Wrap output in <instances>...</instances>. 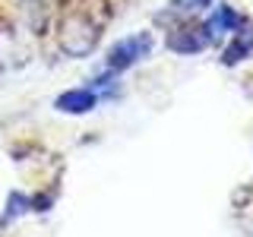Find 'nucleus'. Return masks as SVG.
Instances as JSON below:
<instances>
[{
  "mask_svg": "<svg viewBox=\"0 0 253 237\" xmlns=\"http://www.w3.org/2000/svg\"><path fill=\"white\" fill-rule=\"evenodd\" d=\"M60 41L70 54H89L95 47V41H98V26L89 22L85 16H70V19L63 22Z\"/></svg>",
  "mask_w": 253,
  "mask_h": 237,
  "instance_id": "nucleus-1",
  "label": "nucleus"
},
{
  "mask_svg": "<svg viewBox=\"0 0 253 237\" xmlns=\"http://www.w3.org/2000/svg\"><path fill=\"white\" fill-rule=\"evenodd\" d=\"M212 41H215V38H212V32L206 29V26H196V29L174 32V35L168 38V47H171V51H177V54H200Z\"/></svg>",
  "mask_w": 253,
  "mask_h": 237,
  "instance_id": "nucleus-3",
  "label": "nucleus"
},
{
  "mask_svg": "<svg viewBox=\"0 0 253 237\" xmlns=\"http://www.w3.org/2000/svg\"><path fill=\"white\" fill-rule=\"evenodd\" d=\"M241 13L234 10V6H218L215 13H212V19L206 22V29L212 32V38H218L221 32H231V29H241Z\"/></svg>",
  "mask_w": 253,
  "mask_h": 237,
  "instance_id": "nucleus-6",
  "label": "nucleus"
},
{
  "mask_svg": "<svg viewBox=\"0 0 253 237\" xmlns=\"http://www.w3.org/2000/svg\"><path fill=\"white\" fill-rule=\"evenodd\" d=\"M212 0H171L168 13L165 16H193V13H203Z\"/></svg>",
  "mask_w": 253,
  "mask_h": 237,
  "instance_id": "nucleus-7",
  "label": "nucleus"
},
{
  "mask_svg": "<svg viewBox=\"0 0 253 237\" xmlns=\"http://www.w3.org/2000/svg\"><path fill=\"white\" fill-rule=\"evenodd\" d=\"M247 57H253V32H237L231 41H228L225 54H221V63H225V67H234V63H241Z\"/></svg>",
  "mask_w": 253,
  "mask_h": 237,
  "instance_id": "nucleus-5",
  "label": "nucleus"
},
{
  "mask_svg": "<svg viewBox=\"0 0 253 237\" xmlns=\"http://www.w3.org/2000/svg\"><path fill=\"white\" fill-rule=\"evenodd\" d=\"M152 51V35L149 32H139V35H130L124 41H117L108 54V67L111 70H126L133 63H139L146 54Z\"/></svg>",
  "mask_w": 253,
  "mask_h": 237,
  "instance_id": "nucleus-2",
  "label": "nucleus"
},
{
  "mask_svg": "<svg viewBox=\"0 0 253 237\" xmlns=\"http://www.w3.org/2000/svg\"><path fill=\"white\" fill-rule=\"evenodd\" d=\"M95 105H98V95L92 89H70L57 98V111H63V114H85Z\"/></svg>",
  "mask_w": 253,
  "mask_h": 237,
  "instance_id": "nucleus-4",
  "label": "nucleus"
}]
</instances>
